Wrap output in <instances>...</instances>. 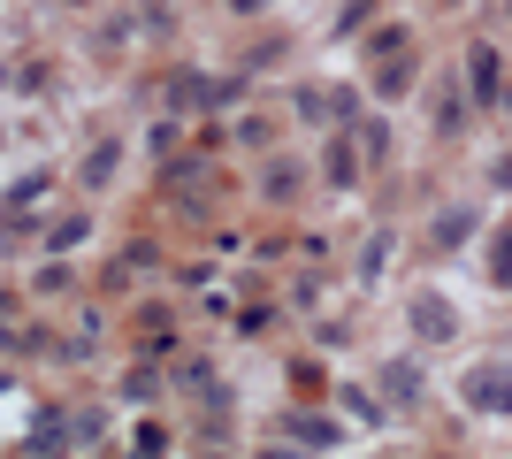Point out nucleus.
Instances as JSON below:
<instances>
[{
	"instance_id": "f257e3e1",
	"label": "nucleus",
	"mask_w": 512,
	"mask_h": 459,
	"mask_svg": "<svg viewBox=\"0 0 512 459\" xmlns=\"http://www.w3.org/2000/svg\"><path fill=\"white\" fill-rule=\"evenodd\" d=\"M467 398H474V414H505V421H512V360H497V368H474Z\"/></svg>"
},
{
	"instance_id": "f03ea898",
	"label": "nucleus",
	"mask_w": 512,
	"mask_h": 459,
	"mask_svg": "<svg viewBox=\"0 0 512 459\" xmlns=\"http://www.w3.org/2000/svg\"><path fill=\"white\" fill-rule=\"evenodd\" d=\"M467 85H474V100H482V108H497V92H505V69H497V46H490V39L467 46Z\"/></svg>"
},
{
	"instance_id": "7ed1b4c3",
	"label": "nucleus",
	"mask_w": 512,
	"mask_h": 459,
	"mask_svg": "<svg viewBox=\"0 0 512 459\" xmlns=\"http://www.w3.org/2000/svg\"><path fill=\"white\" fill-rule=\"evenodd\" d=\"M413 329H421V337H451L459 322H451V306H444V299H413Z\"/></svg>"
},
{
	"instance_id": "20e7f679",
	"label": "nucleus",
	"mask_w": 512,
	"mask_h": 459,
	"mask_svg": "<svg viewBox=\"0 0 512 459\" xmlns=\"http://www.w3.org/2000/svg\"><path fill=\"white\" fill-rule=\"evenodd\" d=\"M490 284H497V291H512V222L490 238Z\"/></svg>"
},
{
	"instance_id": "39448f33",
	"label": "nucleus",
	"mask_w": 512,
	"mask_h": 459,
	"mask_svg": "<svg viewBox=\"0 0 512 459\" xmlns=\"http://www.w3.org/2000/svg\"><path fill=\"white\" fill-rule=\"evenodd\" d=\"M352 176H360V146H352V131H344L337 146H329V184H352Z\"/></svg>"
},
{
	"instance_id": "423d86ee",
	"label": "nucleus",
	"mask_w": 512,
	"mask_h": 459,
	"mask_svg": "<svg viewBox=\"0 0 512 459\" xmlns=\"http://www.w3.org/2000/svg\"><path fill=\"white\" fill-rule=\"evenodd\" d=\"M383 383H390L398 398H406V406L421 398V368H413V360H390V368H383Z\"/></svg>"
},
{
	"instance_id": "0eeeda50",
	"label": "nucleus",
	"mask_w": 512,
	"mask_h": 459,
	"mask_svg": "<svg viewBox=\"0 0 512 459\" xmlns=\"http://www.w3.org/2000/svg\"><path fill=\"white\" fill-rule=\"evenodd\" d=\"M467 230H474V215H467V207H451V215L436 222V245H467Z\"/></svg>"
},
{
	"instance_id": "6e6552de",
	"label": "nucleus",
	"mask_w": 512,
	"mask_h": 459,
	"mask_svg": "<svg viewBox=\"0 0 512 459\" xmlns=\"http://www.w3.org/2000/svg\"><path fill=\"white\" fill-rule=\"evenodd\" d=\"M352 146H360L367 161H383V153H390V131H383V123H360V131H352Z\"/></svg>"
},
{
	"instance_id": "1a4fd4ad",
	"label": "nucleus",
	"mask_w": 512,
	"mask_h": 459,
	"mask_svg": "<svg viewBox=\"0 0 512 459\" xmlns=\"http://www.w3.org/2000/svg\"><path fill=\"white\" fill-rule=\"evenodd\" d=\"M291 437L299 444H337V429H329V421H291Z\"/></svg>"
},
{
	"instance_id": "9d476101",
	"label": "nucleus",
	"mask_w": 512,
	"mask_h": 459,
	"mask_svg": "<svg viewBox=\"0 0 512 459\" xmlns=\"http://www.w3.org/2000/svg\"><path fill=\"white\" fill-rule=\"evenodd\" d=\"M299 192V176H291V161H276V176H268V199H291Z\"/></svg>"
},
{
	"instance_id": "9b49d317",
	"label": "nucleus",
	"mask_w": 512,
	"mask_h": 459,
	"mask_svg": "<svg viewBox=\"0 0 512 459\" xmlns=\"http://www.w3.org/2000/svg\"><path fill=\"white\" fill-rule=\"evenodd\" d=\"M107 176H115V146H100V153H92V169H85V184H107Z\"/></svg>"
},
{
	"instance_id": "f8f14e48",
	"label": "nucleus",
	"mask_w": 512,
	"mask_h": 459,
	"mask_svg": "<svg viewBox=\"0 0 512 459\" xmlns=\"http://www.w3.org/2000/svg\"><path fill=\"white\" fill-rule=\"evenodd\" d=\"M490 184H497V192H512V153L497 161V176H490Z\"/></svg>"
},
{
	"instance_id": "ddd939ff",
	"label": "nucleus",
	"mask_w": 512,
	"mask_h": 459,
	"mask_svg": "<svg viewBox=\"0 0 512 459\" xmlns=\"http://www.w3.org/2000/svg\"><path fill=\"white\" fill-rule=\"evenodd\" d=\"M230 8H268V0H230Z\"/></svg>"
},
{
	"instance_id": "4468645a",
	"label": "nucleus",
	"mask_w": 512,
	"mask_h": 459,
	"mask_svg": "<svg viewBox=\"0 0 512 459\" xmlns=\"http://www.w3.org/2000/svg\"><path fill=\"white\" fill-rule=\"evenodd\" d=\"M505 123H512V92H505Z\"/></svg>"
}]
</instances>
